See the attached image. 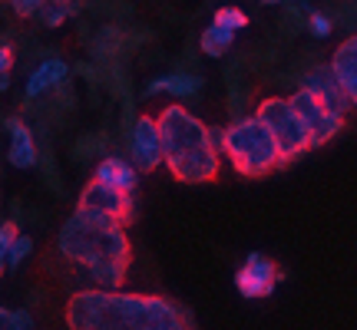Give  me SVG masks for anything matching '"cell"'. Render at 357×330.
Segmentation results:
<instances>
[{
	"label": "cell",
	"instance_id": "cell-1",
	"mask_svg": "<svg viewBox=\"0 0 357 330\" xmlns=\"http://www.w3.org/2000/svg\"><path fill=\"white\" fill-rule=\"evenodd\" d=\"M70 330H195L189 314L159 294H123L86 288L66 301Z\"/></svg>",
	"mask_w": 357,
	"mask_h": 330
},
{
	"label": "cell",
	"instance_id": "cell-2",
	"mask_svg": "<svg viewBox=\"0 0 357 330\" xmlns=\"http://www.w3.org/2000/svg\"><path fill=\"white\" fill-rule=\"evenodd\" d=\"M56 248L66 261L83 267L96 288L102 291L123 288L129 261H132V244L123 225L89 215V212H77L63 221V228L56 235Z\"/></svg>",
	"mask_w": 357,
	"mask_h": 330
},
{
	"label": "cell",
	"instance_id": "cell-3",
	"mask_svg": "<svg viewBox=\"0 0 357 330\" xmlns=\"http://www.w3.org/2000/svg\"><path fill=\"white\" fill-rule=\"evenodd\" d=\"M159 129V149H162V165L172 178L185 185H205L218 178V149L208 142V126L199 116H192L182 106H166L155 116Z\"/></svg>",
	"mask_w": 357,
	"mask_h": 330
},
{
	"label": "cell",
	"instance_id": "cell-4",
	"mask_svg": "<svg viewBox=\"0 0 357 330\" xmlns=\"http://www.w3.org/2000/svg\"><path fill=\"white\" fill-rule=\"evenodd\" d=\"M222 152L229 155L235 172L245 178H261L278 165L275 139L258 116H242L222 132Z\"/></svg>",
	"mask_w": 357,
	"mask_h": 330
},
{
	"label": "cell",
	"instance_id": "cell-5",
	"mask_svg": "<svg viewBox=\"0 0 357 330\" xmlns=\"http://www.w3.org/2000/svg\"><path fill=\"white\" fill-rule=\"evenodd\" d=\"M255 116L265 123V129L271 132V139H275L278 165L294 162L301 152L311 149V142H307V129L301 126V119L294 116V109H291V102L288 100H281V96H268V100L258 102Z\"/></svg>",
	"mask_w": 357,
	"mask_h": 330
},
{
	"label": "cell",
	"instance_id": "cell-6",
	"mask_svg": "<svg viewBox=\"0 0 357 330\" xmlns=\"http://www.w3.org/2000/svg\"><path fill=\"white\" fill-rule=\"evenodd\" d=\"M288 102H291L294 116L301 119V126L307 129V142H311V149H314V146H324V142H331L334 136L344 129V116L331 113V109H328L314 93H307L305 86L298 89Z\"/></svg>",
	"mask_w": 357,
	"mask_h": 330
},
{
	"label": "cell",
	"instance_id": "cell-7",
	"mask_svg": "<svg viewBox=\"0 0 357 330\" xmlns=\"http://www.w3.org/2000/svg\"><path fill=\"white\" fill-rule=\"evenodd\" d=\"M77 212H89V215H100V218H109L116 225L126 228L132 221V191H123V189H113L106 182H89L86 189L79 191V202H77Z\"/></svg>",
	"mask_w": 357,
	"mask_h": 330
},
{
	"label": "cell",
	"instance_id": "cell-8",
	"mask_svg": "<svg viewBox=\"0 0 357 330\" xmlns=\"http://www.w3.org/2000/svg\"><path fill=\"white\" fill-rule=\"evenodd\" d=\"M278 281H281L278 265H275L271 258H265V254H258V251L248 254V258L242 261V267L235 271V288H238V294L248 297V301H261V297H268V294L278 288Z\"/></svg>",
	"mask_w": 357,
	"mask_h": 330
},
{
	"label": "cell",
	"instance_id": "cell-9",
	"mask_svg": "<svg viewBox=\"0 0 357 330\" xmlns=\"http://www.w3.org/2000/svg\"><path fill=\"white\" fill-rule=\"evenodd\" d=\"M129 159L136 172H153L162 165V149H159V129H155L153 116H139L132 123V136H129Z\"/></svg>",
	"mask_w": 357,
	"mask_h": 330
},
{
	"label": "cell",
	"instance_id": "cell-10",
	"mask_svg": "<svg viewBox=\"0 0 357 330\" xmlns=\"http://www.w3.org/2000/svg\"><path fill=\"white\" fill-rule=\"evenodd\" d=\"M305 89L307 93H314L331 113H341V116H347L351 109H354V102L347 100V93L341 86H337V79L331 77V70L328 66H321V70H311L305 77Z\"/></svg>",
	"mask_w": 357,
	"mask_h": 330
},
{
	"label": "cell",
	"instance_id": "cell-11",
	"mask_svg": "<svg viewBox=\"0 0 357 330\" xmlns=\"http://www.w3.org/2000/svg\"><path fill=\"white\" fill-rule=\"evenodd\" d=\"M331 77L337 79V86L347 93V100H357V40L347 37L331 56Z\"/></svg>",
	"mask_w": 357,
	"mask_h": 330
},
{
	"label": "cell",
	"instance_id": "cell-12",
	"mask_svg": "<svg viewBox=\"0 0 357 330\" xmlns=\"http://www.w3.org/2000/svg\"><path fill=\"white\" fill-rule=\"evenodd\" d=\"M3 126L10 132V149H7L10 165H17V168H33V165H37V142H33V132H30L17 116L3 119Z\"/></svg>",
	"mask_w": 357,
	"mask_h": 330
},
{
	"label": "cell",
	"instance_id": "cell-13",
	"mask_svg": "<svg viewBox=\"0 0 357 330\" xmlns=\"http://www.w3.org/2000/svg\"><path fill=\"white\" fill-rule=\"evenodd\" d=\"M66 77H70V66H66L63 60H43V63L30 73V79H26V100H33V96L47 93V89L63 86Z\"/></svg>",
	"mask_w": 357,
	"mask_h": 330
},
{
	"label": "cell",
	"instance_id": "cell-14",
	"mask_svg": "<svg viewBox=\"0 0 357 330\" xmlns=\"http://www.w3.org/2000/svg\"><path fill=\"white\" fill-rule=\"evenodd\" d=\"M96 182H106V185H113V189H123V191H136V182H139V172L132 168V162H126V159H116V155H109V159H102L100 165H96Z\"/></svg>",
	"mask_w": 357,
	"mask_h": 330
},
{
	"label": "cell",
	"instance_id": "cell-15",
	"mask_svg": "<svg viewBox=\"0 0 357 330\" xmlns=\"http://www.w3.org/2000/svg\"><path fill=\"white\" fill-rule=\"evenodd\" d=\"M155 93H169V96H178V100H189V96L202 93V79L195 73H169V77H159L146 86V96H155Z\"/></svg>",
	"mask_w": 357,
	"mask_h": 330
},
{
	"label": "cell",
	"instance_id": "cell-16",
	"mask_svg": "<svg viewBox=\"0 0 357 330\" xmlns=\"http://www.w3.org/2000/svg\"><path fill=\"white\" fill-rule=\"evenodd\" d=\"M231 40H235L231 30H225V26H218V24H208L202 30V53L205 56H222L231 47Z\"/></svg>",
	"mask_w": 357,
	"mask_h": 330
},
{
	"label": "cell",
	"instance_id": "cell-17",
	"mask_svg": "<svg viewBox=\"0 0 357 330\" xmlns=\"http://www.w3.org/2000/svg\"><path fill=\"white\" fill-rule=\"evenodd\" d=\"M212 24L225 26V30H231V33H238V30H245V26H248V17H245L238 7H218Z\"/></svg>",
	"mask_w": 357,
	"mask_h": 330
},
{
	"label": "cell",
	"instance_id": "cell-18",
	"mask_svg": "<svg viewBox=\"0 0 357 330\" xmlns=\"http://www.w3.org/2000/svg\"><path fill=\"white\" fill-rule=\"evenodd\" d=\"M33 251V238H26V235H17L10 242V251H7V267H20V261H26Z\"/></svg>",
	"mask_w": 357,
	"mask_h": 330
},
{
	"label": "cell",
	"instance_id": "cell-19",
	"mask_svg": "<svg viewBox=\"0 0 357 330\" xmlns=\"http://www.w3.org/2000/svg\"><path fill=\"white\" fill-rule=\"evenodd\" d=\"M17 235H20V231H17L13 221H3V225H0V274L7 271V251H10V242Z\"/></svg>",
	"mask_w": 357,
	"mask_h": 330
},
{
	"label": "cell",
	"instance_id": "cell-20",
	"mask_svg": "<svg viewBox=\"0 0 357 330\" xmlns=\"http://www.w3.org/2000/svg\"><path fill=\"white\" fill-rule=\"evenodd\" d=\"M307 30L318 40H324L331 33V17H324V13H318V10H307Z\"/></svg>",
	"mask_w": 357,
	"mask_h": 330
},
{
	"label": "cell",
	"instance_id": "cell-21",
	"mask_svg": "<svg viewBox=\"0 0 357 330\" xmlns=\"http://www.w3.org/2000/svg\"><path fill=\"white\" fill-rule=\"evenodd\" d=\"M7 3H10V10L17 13V17H37L50 0H7Z\"/></svg>",
	"mask_w": 357,
	"mask_h": 330
},
{
	"label": "cell",
	"instance_id": "cell-22",
	"mask_svg": "<svg viewBox=\"0 0 357 330\" xmlns=\"http://www.w3.org/2000/svg\"><path fill=\"white\" fill-rule=\"evenodd\" d=\"M100 149H102V139H100V136H89V139L79 142V146L73 149V152H77L79 159H83V155H93V152H100Z\"/></svg>",
	"mask_w": 357,
	"mask_h": 330
},
{
	"label": "cell",
	"instance_id": "cell-23",
	"mask_svg": "<svg viewBox=\"0 0 357 330\" xmlns=\"http://www.w3.org/2000/svg\"><path fill=\"white\" fill-rule=\"evenodd\" d=\"M10 330H37L33 317H30V311H13V327Z\"/></svg>",
	"mask_w": 357,
	"mask_h": 330
},
{
	"label": "cell",
	"instance_id": "cell-24",
	"mask_svg": "<svg viewBox=\"0 0 357 330\" xmlns=\"http://www.w3.org/2000/svg\"><path fill=\"white\" fill-rule=\"evenodd\" d=\"M53 7H56V10L63 13V17H73V13H79V7H83V3H79V0H50Z\"/></svg>",
	"mask_w": 357,
	"mask_h": 330
},
{
	"label": "cell",
	"instance_id": "cell-25",
	"mask_svg": "<svg viewBox=\"0 0 357 330\" xmlns=\"http://www.w3.org/2000/svg\"><path fill=\"white\" fill-rule=\"evenodd\" d=\"M13 63V50L10 47H0V73H7Z\"/></svg>",
	"mask_w": 357,
	"mask_h": 330
},
{
	"label": "cell",
	"instance_id": "cell-26",
	"mask_svg": "<svg viewBox=\"0 0 357 330\" xmlns=\"http://www.w3.org/2000/svg\"><path fill=\"white\" fill-rule=\"evenodd\" d=\"M13 327V311L0 307V330H10Z\"/></svg>",
	"mask_w": 357,
	"mask_h": 330
},
{
	"label": "cell",
	"instance_id": "cell-27",
	"mask_svg": "<svg viewBox=\"0 0 357 330\" xmlns=\"http://www.w3.org/2000/svg\"><path fill=\"white\" fill-rule=\"evenodd\" d=\"M7 86H10V79H7V73H0V93H3Z\"/></svg>",
	"mask_w": 357,
	"mask_h": 330
},
{
	"label": "cell",
	"instance_id": "cell-28",
	"mask_svg": "<svg viewBox=\"0 0 357 330\" xmlns=\"http://www.w3.org/2000/svg\"><path fill=\"white\" fill-rule=\"evenodd\" d=\"M265 3H281V0H265Z\"/></svg>",
	"mask_w": 357,
	"mask_h": 330
}]
</instances>
